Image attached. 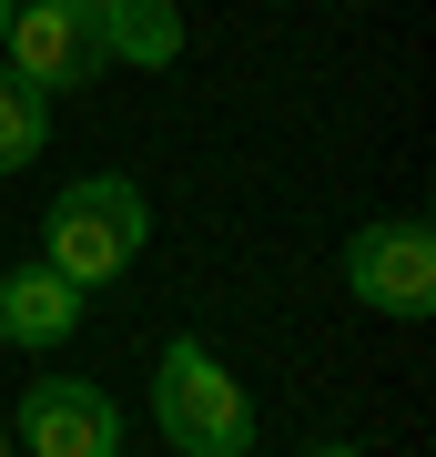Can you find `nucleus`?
<instances>
[{
  "label": "nucleus",
  "mask_w": 436,
  "mask_h": 457,
  "mask_svg": "<svg viewBox=\"0 0 436 457\" xmlns=\"http://www.w3.org/2000/svg\"><path fill=\"white\" fill-rule=\"evenodd\" d=\"M143 245H152V204H143V183H122V173H81L41 213V264L71 275L81 295L112 285V275H132Z\"/></svg>",
  "instance_id": "1"
},
{
  "label": "nucleus",
  "mask_w": 436,
  "mask_h": 457,
  "mask_svg": "<svg viewBox=\"0 0 436 457\" xmlns=\"http://www.w3.org/2000/svg\"><path fill=\"white\" fill-rule=\"evenodd\" d=\"M152 417H162V437H173V457H254V396H243L234 376H224V356L193 345V336L162 345Z\"/></svg>",
  "instance_id": "2"
},
{
  "label": "nucleus",
  "mask_w": 436,
  "mask_h": 457,
  "mask_svg": "<svg viewBox=\"0 0 436 457\" xmlns=\"http://www.w3.org/2000/svg\"><path fill=\"white\" fill-rule=\"evenodd\" d=\"M345 285H356V305H375V315H426L436 305V234L416 213L366 224L356 245H345Z\"/></svg>",
  "instance_id": "3"
},
{
  "label": "nucleus",
  "mask_w": 436,
  "mask_h": 457,
  "mask_svg": "<svg viewBox=\"0 0 436 457\" xmlns=\"http://www.w3.org/2000/svg\"><path fill=\"white\" fill-rule=\"evenodd\" d=\"M0 51H11L21 82H41V92H81V82L102 71V21L81 11V0H31V11H11Z\"/></svg>",
  "instance_id": "4"
},
{
  "label": "nucleus",
  "mask_w": 436,
  "mask_h": 457,
  "mask_svg": "<svg viewBox=\"0 0 436 457\" xmlns=\"http://www.w3.org/2000/svg\"><path fill=\"white\" fill-rule=\"evenodd\" d=\"M11 437L31 447V457H112L122 447V407L102 386H81V376H31Z\"/></svg>",
  "instance_id": "5"
},
{
  "label": "nucleus",
  "mask_w": 436,
  "mask_h": 457,
  "mask_svg": "<svg viewBox=\"0 0 436 457\" xmlns=\"http://www.w3.org/2000/svg\"><path fill=\"white\" fill-rule=\"evenodd\" d=\"M81 326V285L51 264H11L0 275V345H62Z\"/></svg>",
  "instance_id": "6"
},
{
  "label": "nucleus",
  "mask_w": 436,
  "mask_h": 457,
  "mask_svg": "<svg viewBox=\"0 0 436 457\" xmlns=\"http://www.w3.org/2000/svg\"><path fill=\"white\" fill-rule=\"evenodd\" d=\"M102 62H132V71L183 62V11L173 0H112L102 11Z\"/></svg>",
  "instance_id": "7"
},
{
  "label": "nucleus",
  "mask_w": 436,
  "mask_h": 457,
  "mask_svg": "<svg viewBox=\"0 0 436 457\" xmlns=\"http://www.w3.org/2000/svg\"><path fill=\"white\" fill-rule=\"evenodd\" d=\"M41 132H51V92L21 82V71H0V173L41 163Z\"/></svg>",
  "instance_id": "8"
},
{
  "label": "nucleus",
  "mask_w": 436,
  "mask_h": 457,
  "mask_svg": "<svg viewBox=\"0 0 436 457\" xmlns=\"http://www.w3.org/2000/svg\"><path fill=\"white\" fill-rule=\"evenodd\" d=\"M305 457H366V447H345V437H325V447H305Z\"/></svg>",
  "instance_id": "9"
},
{
  "label": "nucleus",
  "mask_w": 436,
  "mask_h": 457,
  "mask_svg": "<svg viewBox=\"0 0 436 457\" xmlns=\"http://www.w3.org/2000/svg\"><path fill=\"white\" fill-rule=\"evenodd\" d=\"M81 11H92V21H102V11H112V0H81Z\"/></svg>",
  "instance_id": "10"
},
{
  "label": "nucleus",
  "mask_w": 436,
  "mask_h": 457,
  "mask_svg": "<svg viewBox=\"0 0 436 457\" xmlns=\"http://www.w3.org/2000/svg\"><path fill=\"white\" fill-rule=\"evenodd\" d=\"M0 457H11V417H0Z\"/></svg>",
  "instance_id": "11"
},
{
  "label": "nucleus",
  "mask_w": 436,
  "mask_h": 457,
  "mask_svg": "<svg viewBox=\"0 0 436 457\" xmlns=\"http://www.w3.org/2000/svg\"><path fill=\"white\" fill-rule=\"evenodd\" d=\"M0 11H31V0H0Z\"/></svg>",
  "instance_id": "12"
},
{
  "label": "nucleus",
  "mask_w": 436,
  "mask_h": 457,
  "mask_svg": "<svg viewBox=\"0 0 436 457\" xmlns=\"http://www.w3.org/2000/svg\"><path fill=\"white\" fill-rule=\"evenodd\" d=\"M0 31H11V11H0Z\"/></svg>",
  "instance_id": "13"
},
{
  "label": "nucleus",
  "mask_w": 436,
  "mask_h": 457,
  "mask_svg": "<svg viewBox=\"0 0 436 457\" xmlns=\"http://www.w3.org/2000/svg\"><path fill=\"white\" fill-rule=\"evenodd\" d=\"M112 457H122V447H112Z\"/></svg>",
  "instance_id": "14"
}]
</instances>
